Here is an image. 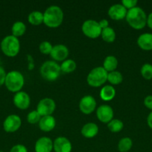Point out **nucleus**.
<instances>
[{
	"label": "nucleus",
	"mask_w": 152,
	"mask_h": 152,
	"mask_svg": "<svg viewBox=\"0 0 152 152\" xmlns=\"http://www.w3.org/2000/svg\"><path fill=\"white\" fill-rule=\"evenodd\" d=\"M125 19L128 25L134 29H142L147 25V15L145 12L137 6L128 10Z\"/></svg>",
	"instance_id": "f257e3e1"
},
{
	"label": "nucleus",
	"mask_w": 152,
	"mask_h": 152,
	"mask_svg": "<svg viewBox=\"0 0 152 152\" xmlns=\"http://www.w3.org/2000/svg\"><path fill=\"white\" fill-rule=\"evenodd\" d=\"M63 10L57 5H51L43 13V23L49 28H58L63 21Z\"/></svg>",
	"instance_id": "f03ea898"
},
{
	"label": "nucleus",
	"mask_w": 152,
	"mask_h": 152,
	"mask_svg": "<svg viewBox=\"0 0 152 152\" xmlns=\"http://www.w3.org/2000/svg\"><path fill=\"white\" fill-rule=\"evenodd\" d=\"M40 72L44 80L55 81L61 75V65H58L55 61H46L40 67Z\"/></svg>",
	"instance_id": "7ed1b4c3"
},
{
	"label": "nucleus",
	"mask_w": 152,
	"mask_h": 152,
	"mask_svg": "<svg viewBox=\"0 0 152 152\" xmlns=\"http://www.w3.org/2000/svg\"><path fill=\"white\" fill-rule=\"evenodd\" d=\"M25 83L24 77L21 72L18 71H10L6 74L4 85L6 88L11 92L20 91Z\"/></svg>",
	"instance_id": "20e7f679"
},
{
	"label": "nucleus",
	"mask_w": 152,
	"mask_h": 152,
	"mask_svg": "<svg viewBox=\"0 0 152 152\" xmlns=\"http://www.w3.org/2000/svg\"><path fill=\"white\" fill-rule=\"evenodd\" d=\"M1 49L6 56L10 57L16 56L20 50L19 39L13 35L7 36L1 41Z\"/></svg>",
	"instance_id": "39448f33"
},
{
	"label": "nucleus",
	"mask_w": 152,
	"mask_h": 152,
	"mask_svg": "<svg viewBox=\"0 0 152 152\" xmlns=\"http://www.w3.org/2000/svg\"><path fill=\"white\" fill-rule=\"evenodd\" d=\"M107 74L108 72L103 67H96L89 71L86 81L92 87H100L107 81Z\"/></svg>",
	"instance_id": "423d86ee"
},
{
	"label": "nucleus",
	"mask_w": 152,
	"mask_h": 152,
	"mask_svg": "<svg viewBox=\"0 0 152 152\" xmlns=\"http://www.w3.org/2000/svg\"><path fill=\"white\" fill-rule=\"evenodd\" d=\"M82 31L86 37L91 39H96L101 36L102 29L97 21L88 19L83 23L81 27Z\"/></svg>",
	"instance_id": "0eeeda50"
},
{
	"label": "nucleus",
	"mask_w": 152,
	"mask_h": 152,
	"mask_svg": "<svg viewBox=\"0 0 152 152\" xmlns=\"http://www.w3.org/2000/svg\"><path fill=\"white\" fill-rule=\"evenodd\" d=\"M56 108V104L54 99L51 98L42 99L37 104V111L41 117L52 115Z\"/></svg>",
	"instance_id": "6e6552de"
},
{
	"label": "nucleus",
	"mask_w": 152,
	"mask_h": 152,
	"mask_svg": "<svg viewBox=\"0 0 152 152\" xmlns=\"http://www.w3.org/2000/svg\"><path fill=\"white\" fill-rule=\"evenodd\" d=\"M96 108V101L91 95H86L80 99L79 108L84 114H90Z\"/></svg>",
	"instance_id": "1a4fd4ad"
},
{
	"label": "nucleus",
	"mask_w": 152,
	"mask_h": 152,
	"mask_svg": "<svg viewBox=\"0 0 152 152\" xmlns=\"http://www.w3.org/2000/svg\"><path fill=\"white\" fill-rule=\"evenodd\" d=\"M21 125H22V120L20 117L16 114H11L7 117V118L4 120L3 128L6 132L13 133L16 132L20 128Z\"/></svg>",
	"instance_id": "9d476101"
},
{
	"label": "nucleus",
	"mask_w": 152,
	"mask_h": 152,
	"mask_svg": "<svg viewBox=\"0 0 152 152\" xmlns=\"http://www.w3.org/2000/svg\"><path fill=\"white\" fill-rule=\"evenodd\" d=\"M96 116L99 121L104 123H108L113 120V110L108 105H101L97 108Z\"/></svg>",
	"instance_id": "9b49d317"
},
{
	"label": "nucleus",
	"mask_w": 152,
	"mask_h": 152,
	"mask_svg": "<svg viewBox=\"0 0 152 152\" xmlns=\"http://www.w3.org/2000/svg\"><path fill=\"white\" fill-rule=\"evenodd\" d=\"M13 103L19 109H27L31 103L29 95L25 91L17 92L13 96Z\"/></svg>",
	"instance_id": "f8f14e48"
},
{
	"label": "nucleus",
	"mask_w": 152,
	"mask_h": 152,
	"mask_svg": "<svg viewBox=\"0 0 152 152\" xmlns=\"http://www.w3.org/2000/svg\"><path fill=\"white\" fill-rule=\"evenodd\" d=\"M127 12V9L122 4H115L109 8L108 16L113 20H122L126 17Z\"/></svg>",
	"instance_id": "ddd939ff"
},
{
	"label": "nucleus",
	"mask_w": 152,
	"mask_h": 152,
	"mask_svg": "<svg viewBox=\"0 0 152 152\" xmlns=\"http://www.w3.org/2000/svg\"><path fill=\"white\" fill-rule=\"evenodd\" d=\"M69 55V49L64 45H56L52 48L50 53L51 57L55 61H64Z\"/></svg>",
	"instance_id": "4468645a"
},
{
	"label": "nucleus",
	"mask_w": 152,
	"mask_h": 152,
	"mask_svg": "<svg viewBox=\"0 0 152 152\" xmlns=\"http://www.w3.org/2000/svg\"><path fill=\"white\" fill-rule=\"evenodd\" d=\"M53 149L55 152H71L72 143L66 137H59L53 142Z\"/></svg>",
	"instance_id": "2eb2a0df"
},
{
	"label": "nucleus",
	"mask_w": 152,
	"mask_h": 152,
	"mask_svg": "<svg viewBox=\"0 0 152 152\" xmlns=\"http://www.w3.org/2000/svg\"><path fill=\"white\" fill-rule=\"evenodd\" d=\"M36 152H51L53 149V142L47 137L39 138L34 145Z\"/></svg>",
	"instance_id": "dca6fc26"
},
{
	"label": "nucleus",
	"mask_w": 152,
	"mask_h": 152,
	"mask_svg": "<svg viewBox=\"0 0 152 152\" xmlns=\"http://www.w3.org/2000/svg\"><path fill=\"white\" fill-rule=\"evenodd\" d=\"M56 126V120L53 116H45L42 117L39 122V128L43 132H49L53 130Z\"/></svg>",
	"instance_id": "f3484780"
},
{
	"label": "nucleus",
	"mask_w": 152,
	"mask_h": 152,
	"mask_svg": "<svg viewBox=\"0 0 152 152\" xmlns=\"http://www.w3.org/2000/svg\"><path fill=\"white\" fill-rule=\"evenodd\" d=\"M137 45L144 50H152V34L144 33L137 39Z\"/></svg>",
	"instance_id": "a211bd4d"
},
{
	"label": "nucleus",
	"mask_w": 152,
	"mask_h": 152,
	"mask_svg": "<svg viewBox=\"0 0 152 152\" xmlns=\"http://www.w3.org/2000/svg\"><path fill=\"white\" fill-rule=\"evenodd\" d=\"M98 133V127L95 123H86L81 129V134L84 137L92 138Z\"/></svg>",
	"instance_id": "6ab92c4d"
},
{
	"label": "nucleus",
	"mask_w": 152,
	"mask_h": 152,
	"mask_svg": "<svg viewBox=\"0 0 152 152\" xmlns=\"http://www.w3.org/2000/svg\"><path fill=\"white\" fill-rule=\"evenodd\" d=\"M116 96V90L112 86H104L100 91V97L104 101H110Z\"/></svg>",
	"instance_id": "aec40b11"
},
{
	"label": "nucleus",
	"mask_w": 152,
	"mask_h": 152,
	"mask_svg": "<svg viewBox=\"0 0 152 152\" xmlns=\"http://www.w3.org/2000/svg\"><path fill=\"white\" fill-rule=\"evenodd\" d=\"M118 66V59L114 56H108L104 59L103 62V68L107 72H112L116 71Z\"/></svg>",
	"instance_id": "412c9836"
},
{
	"label": "nucleus",
	"mask_w": 152,
	"mask_h": 152,
	"mask_svg": "<svg viewBox=\"0 0 152 152\" xmlns=\"http://www.w3.org/2000/svg\"><path fill=\"white\" fill-rule=\"evenodd\" d=\"M28 20L32 25H40L43 22V13L39 10H34L29 13Z\"/></svg>",
	"instance_id": "4be33fe9"
},
{
	"label": "nucleus",
	"mask_w": 152,
	"mask_h": 152,
	"mask_svg": "<svg viewBox=\"0 0 152 152\" xmlns=\"http://www.w3.org/2000/svg\"><path fill=\"white\" fill-rule=\"evenodd\" d=\"M101 36L104 42L109 43L113 42L116 39V32L113 28H110V27H107V28L102 29Z\"/></svg>",
	"instance_id": "5701e85b"
},
{
	"label": "nucleus",
	"mask_w": 152,
	"mask_h": 152,
	"mask_svg": "<svg viewBox=\"0 0 152 152\" xmlns=\"http://www.w3.org/2000/svg\"><path fill=\"white\" fill-rule=\"evenodd\" d=\"M25 31H26V26H25V23L20 22V21H17V22H14L11 28L12 35L17 37V38L25 34Z\"/></svg>",
	"instance_id": "b1692460"
},
{
	"label": "nucleus",
	"mask_w": 152,
	"mask_h": 152,
	"mask_svg": "<svg viewBox=\"0 0 152 152\" xmlns=\"http://www.w3.org/2000/svg\"><path fill=\"white\" fill-rule=\"evenodd\" d=\"M133 141L130 137H123L118 143V150L119 152H128L131 149Z\"/></svg>",
	"instance_id": "393cba45"
},
{
	"label": "nucleus",
	"mask_w": 152,
	"mask_h": 152,
	"mask_svg": "<svg viewBox=\"0 0 152 152\" xmlns=\"http://www.w3.org/2000/svg\"><path fill=\"white\" fill-rule=\"evenodd\" d=\"M123 80V76L119 71H114L107 74V81L112 85H119Z\"/></svg>",
	"instance_id": "a878e982"
},
{
	"label": "nucleus",
	"mask_w": 152,
	"mask_h": 152,
	"mask_svg": "<svg viewBox=\"0 0 152 152\" xmlns=\"http://www.w3.org/2000/svg\"><path fill=\"white\" fill-rule=\"evenodd\" d=\"M76 62L73 59H66L61 65V71L64 73H72L76 69Z\"/></svg>",
	"instance_id": "bb28decb"
},
{
	"label": "nucleus",
	"mask_w": 152,
	"mask_h": 152,
	"mask_svg": "<svg viewBox=\"0 0 152 152\" xmlns=\"http://www.w3.org/2000/svg\"><path fill=\"white\" fill-rule=\"evenodd\" d=\"M107 127L111 132L117 133L122 130L124 127V123L122 120H118V119H113L110 123H107Z\"/></svg>",
	"instance_id": "cd10ccee"
},
{
	"label": "nucleus",
	"mask_w": 152,
	"mask_h": 152,
	"mask_svg": "<svg viewBox=\"0 0 152 152\" xmlns=\"http://www.w3.org/2000/svg\"><path fill=\"white\" fill-rule=\"evenodd\" d=\"M142 76L145 80H151L152 79V65L150 63H145L141 68Z\"/></svg>",
	"instance_id": "c85d7f7f"
},
{
	"label": "nucleus",
	"mask_w": 152,
	"mask_h": 152,
	"mask_svg": "<svg viewBox=\"0 0 152 152\" xmlns=\"http://www.w3.org/2000/svg\"><path fill=\"white\" fill-rule=\"evenodd\" d=\"M41 116L40 115L37 110L31 111L28 113V116H27V121L31 124H36V123H39L41 119Z\"/></svg>",
	"instance_id": "c756f323"
},
{
	"label": "nucleus",
	"mask_w": 152,
	"mask_h": 152,
	"mask_svg": "<svg viewBox=\"0 0 152 152\" xmlns=\"http://www.w3.org/2000/svg\"><path fill=\"white\" fill-rule=\"evenodd\" d=\"M52 48H53L52 45L48 41L42 42L40 44V46H39L40 51L43 54H50L51 52H52Z\"/></svg>",
	"instance_id": "7c9ffc66"
},
{
	"label": "nucleus",
	"mask_w": 152,
	"mask_h": 152,
	"mask_svg": "<svg viewBox=\"0 0 152 152\" xmlns=\"http://www.w3.org/2000/svg\"><path fill=\"white\" fill-rule=\"evenodd\" d=\"M137 2H138L137 0H122V4L125 8L130 10V9L137 7Z\"/></svg>",
	"instance_id": "2f4dec72"
},
{
	"label": "nucleus",
	"mask_w": 152,
	"mask_h": 152,
	"mask_svg": "<svg viewBox=\"0 0 152 152\" xmlns=\"http://www.w3.org/2000/svg\"><path fill=\"white\" fill-rule=\"evenodd\" d=\"M10 152H28V149L25 145L18 144L12 147Z\"/></svg>",
	"instance_id": "473e14b6"
},
{
	"label": "nucleus",
	"mask_w": 152,
	"mask_h": 152,
	"mask_svg": "<svg viewBox=\"0 0 152 152\" xmlns=\"http://www.w3.org/2000/svg\"><path fill=\"white\" fill-rule=\"evenodd\" d=\"M144 105L146 108L152 111V95H148L145 98Z\"/></svg>",
	"instance_id": "72a5a7b5"
},
{
	"label": "nucleus",
	"mask_w": 152,
	"mask_h": 152,
	"mask_svg": "<svg viewBox=\"0 0 152 152\" xmlns=\"http://www.w3.org/2000/svg\"><path fill=\"white\" fill-rule=\"evenodd\" d=\"M6 72L4 71V68L0 66V86H2L5 81V77H6Z\"/></svg>",
	"instance_id": "f704fd0d"
},
{
	"label": "nucleus",
	"mask_w": 152,
	"mask_h": 152,
	"mask_svg": "<svg viewBox=\"0 0 152 152\" xmlns=\"http://www.w3.org/2000/svg\"><path fill=\"white\" fill-rule=\"evenodd\" d=\"M98 23H99V25H100V27H101V29H104V28H107V27H109L108 21L105 19H101V20Z\"/></svg>",
	"instance_id": "c9c22d12"
},
{
	"label": "nucleus",
	"mask_w": 152,
	"mask_h": 152,
	"mask_svg": "<svg viewBox=\"0 0 152 152\" xmlns=\"http://www.w3.org/2000/svg\"><path fill=\"white\" fill-rule=\"evenodd\" d=\"M147 25L149 28L152 29V12L147 16Z\"/></svg>",
	"instance_id": "e433bc0d"
},
{
	"label": "nucleus",
	"mask_w": 152,
	"mask_h": 152,
	"mask_svg": "<svg viewBox=\"0 0 152 152\" xmlns=\"http://www.w3.org/2000/svg\"><path fill=\"white\" fill-rule=\"evenodd\" d=\"M147 123H148V126L152 129V111L150 114H148L147 117Z\"/></svg>",
	"instance_id": "4c0bfd02"
},
{
	"label": "nucleus",
	"mask_w": 152,
	"mask_h": 152,
	"mask_svg": "<svg viewBox=\"0 0 152 152\" xmlns=\"http://www.w3.org/2000/svg\"><path fill=\"white\" fill-rule=\"evenodd\" d=\"M0 152H2V151H0Z\"/></svg>",
	"instance_id": "58836bf2"
}]
</instances>
